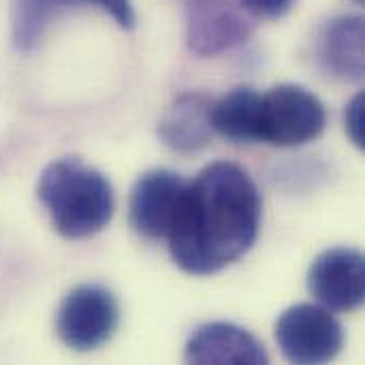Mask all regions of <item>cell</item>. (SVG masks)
Here are the masks:
<instances>
[{"label": "cell", "mask_w": 365, "mask_h": 365, "mask_svg": "<svg viewBox=\"0 0 365 365\" xmlns=\"http://www.w3.org/2000/svg\"><path fill=\"white\" fill-rule=\"evenodd\" d=\"M261 210V192L240 165H207L184 184L167 233L175 265L190 276L229 267L257 242Z\"/></svg>", "instance_id": "1"}, {"label": "cell", "mask_w": 365, "mask_h": 365, "mask_svg": "<svg viewBox=\"0 0 365 365\" xmlns=\"http://www.w3.org/2000/svg\"><path fill=\"white\" fill-rule=\"evenodd\" d=\"M36 197L53 229L66 240H86L101 233L115 210L111 182L75 156L51 160L41 171Z\"/></svg>", "instance_id": "2"}, {"label": "cell", "mask_w": 365, "mask_h": 365, "mask_svg": "<svg viewBox=\"0 0 365 365\" xmlns=\"http://www.w3.org/2000/svg\"><path fill=\"white\" fill-rule=\"evenodd\" d=\"M327 124L325 105L317 94L297 83H280L261 94L259 141L295 148L317 139Z\"/></svg>", "instance_id": "3"}, {"label": "cell", "mask_w": 365, "mask_h": 365, "mask_svg": "<svg viewBox=\"0 0 365 365\" xmlns=\"http://www.w3.org/2000/svg\"><path fill=\"white\" fill-rule=\"evenodd\" d=\"M120 323L115 295L101 284H81L60 304L56 329L60 340L77 353H90L107 344Z\"/></svg>", "instance_id": "4"}, {"label": "cell", "mask_w": 365, "mask_h": 365, "mask_svg": "<svg viewBox=\"0 0 365 365\" xmlns=\"http://www.w3.org/2000/svg\"><path fill=\"white\" fill-rule=\"evenodd\" d=\"M282 355L299 365H321L336 359L344 346L340 321L321 306L297 304L282 312L274 329Z\"/></svg>", "instance_id": "5"}, {"label": "cell", "mask_w": 365, "mask_h": 365, "mask_svg": "<svg viewBox=\"0 0 365 365\" xmlns=\"http://www.w3.org/2000/svg\"><path fill=\"white\" fill-rule=\"evenodd\" d=\"M255 32V15L240 0H188L186 43L199 56L229 51Z\"/></svg>", "instance_id": "6"}, {"label": "cell", "mask_w": 365, "mask_h": 365, "mask_svg": "<svg viewBox=\"0 0 365 365\" xmlns=\"http://www.w3.org/2000/svg\"><path fill=\"white\" fill-rule=\"evenodd\" d=\"M94 6L111 15L113 21L130 30L137 24V15L130 0H13L11 6V36L19 51H34L51 24L71 9Z\"/></svg>", "instance_id": "7"}, {"label": "cell", "mask_w": 365, "mask_h": 365, "mask_svg": "<svg viewBox=\"0 0 365 365\" xmlns=\"http://www.w3.org/2000/svg\"><path fill=\"white\" fill-rule=\"evenodd\" d=\"M308 289L327 310H357L365 299L364 255L355 248L325 250L310 265Z\"/></svg>", "instance_id": "8"}, {"label": "cell", "mask_w": 365, "mask_h": 365, "mask_svg": "<svg viewBox=\"0 0 365 365\" xmlns=\"http://www.w3.org/2000/svg\"><path fill=\"white\" fill-rule=\"evenodd\" d=\"M184 180L169 169H150L133 186L128 201L130 227L145 240H163L175 216Z\"/></svg>", "instance_id": "9"}, {"label": "cell", "mask_w": 365, "mask_h": 365, "mask_svg": "<svg viewBox=\"0 0 365 365\" xmlns=\"http://www.w3.org/2000/svg\"><path fill=\"white\" fill-rule=\"evenodd\" d=\"M321 68L340 81H361L365 75V24L357 13L327 19L317 36Z\"/></svg>", "instance_id": "10"}, {"label": "cell", "mask_w": 365, "mask_h": 365, "mask_svg": "<svg viewBox=\"0 0 365 365\" xmlns=\"http://www.w3.org/2000/svg\"><path fill=\"white\" fill-rule=\"evenodd\" d=\"M184 359L197 365H265V346L244 327L233 323L201 325L186 342Z\"/></svg>", "instance_id": "11"}, {"label": "cell", "mask_w": 365, "mask_h": 365, "mask_svg": "<svg viewBox=\"0 0 365 365\" xmlns=\"http://www.w3.org/2000/svg\"><path fill=\"white\" fill-rule=\"evenodd\" d=\"M212 101L201 92L180 94L158 122L163 143L180 154H195L212 143Z\"/></svg>", "instance_id": "12"}, {"label": "cell", "mask_w": 365, "mask_h": 365, "mask_svg": "<svg viewBox=\"0 0 365 365\" xmlns=\"http://www.w3.org/2000/svg\"><path fill=\"white\" fill-rule=\"evenodd\" d=\"M259 105L261 92L240 86L212 103V128L233 143L259 141Z\"/></svg>", "instance_id": "13"}, {"label": "cell", "mask_w": 365, "mask_h": 365, "mask_svg": "<svg viewBox=\"0 0 365 365\" xmlns=\"http://www.w3.org/2000/svg\"><path fill=\"white\" fill-rule=\"evenodd\" d=\"M344 126L351 141L364 150L365 148V92H357L344 111Z\"/></svg>", "instance_id": "14"}, {"label": "cell", "mask_w": 365, "mask_h": 365, "mask_svg": "<svg viewBox=\"0 0 365 365\" xmlns=\"http://www.w3.org/2000/svg\"><path fill=\"white\" fill-rule=\"evenodd\" d=\"M246 11L255 17H267V19H274V17H282L295 0H240Z\"/></svg>", "instance_id": "15"}, {"label": "cell", "mask_w": 365, "mask_h": 365, "mask_svg": "<svg viewBox=\"0 0 365 365\" xmlns=\"http://www.w3.org/2000/svg\"><path fill=\"white\" fill-rule=\"evenodd\" d=\"M355 2H364V0H355Z\"/></svg>", "instance_id": "16"}]
</instances>
